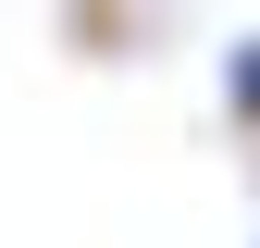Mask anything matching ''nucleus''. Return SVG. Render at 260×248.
Segmentation results:
<instances>
[{"label": "nucleus", "instance_id": "obj_1", "mask_svg": "<svg viewBox=\"0 0 260 248\" xmlns=\"http://www.w3.org/2000/svg\"><path fill=\"white\" fill-rule=\"evenodd\" d=\"M223 124H236V137H260V38L223 50Z\"/></svg>", "mask_w": 260, "mask_h": 248}]
</instances>
